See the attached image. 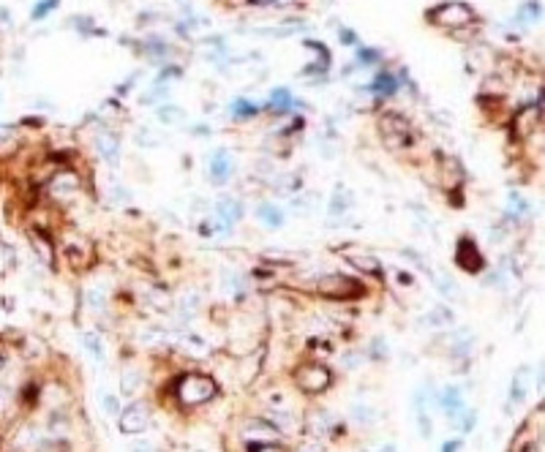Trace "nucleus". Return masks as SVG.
<instances>
[{
	"label": "nucleus",
	"mask_w": 545,
	"mask_h": 452,
	"mask_svg": "<svg viewBox=\"0 0 545 452\" xmlns=\"http://www.w3.org/2000/svg\"><path fill=\"white\" fill-rule=\"evenodd\" d=\"M9 140H14V131L9 125H0V145H6Z\"/></svg>",
	"instance_id": "39"
},
{
	"label": "nucleus",
	"mask_w": 545,
	"mask_h": 452,
	"mask_svg": "<svg viewBox=\"0 0 545 452\" xmlns=\"http://www.w3.org/2000/svg\"><path fill=\"white\" fill-rule=\"evenodd\" d=\"M131 452H156V450H153V444H150V441H140V444H134V447H131Z\"/></svg>",
	"instance_id": "40"
},
{
	"label": "nucleus",
	"mask_w": 545,
	"mask_h": 452,
	"mask_svg": "<svg viewBox=\"0 0 545 452\" xmlns=\"http://www.w3.org/2000/svg\"><path fill=\"white\" fill-rule=\"evenodd\" d=\"M431 322H434V324H450V322H453V311H450V308H437L434 316H431Z\"/></svg>",
	"instance_id": "33"
},
{
	"label": "nucleus",
	"mask_w": 545,
	"mask_h": 452,
	"mask_svg": "<svg viewBox=\"0 0 545 452\" xmlns=\"http://www.w3.org/2000/svg\"><path fill=\"white\" fill-rule=\"evenodd\" d=\"M140 387H142V371H137V368L120 371V392H123V395H137Z\"/></svg>",
	"instance_id": "23"
},
{
	"label": "nucleus",
	"mask_w": 545,
	"mask_h": 452,
	"mask_svg": "<svg viewBox=\"0 0 545 452\" xmlns=\"http://www.w3.org/2000/svg\"><path fill=\"white\" fill-rule=\"evenodd\" d=\"M11 267H14V248L0 243V276H6Z\"/></svg>",
	"instance_id": "28"
},
{
	"label": "nucleus",
	"mask_w": 545,
	"mask_h": 452,
	"mask_svg": "<svg viewBox=\"0 0 545 452\" xmlns=\"http://www.w3.org/2000/svg\"><path fill=\"white\" fill-rule=\"evenodd\" d=\"M6 363H9V360H6V354H3V351H0V371H3V368H6Z\"/></svg>",
	"instance_id": "43"
},
{
	"label": "nucleus",
	"mask_w": 545,
	"mask_h": 452,
	"mask_svg": "<svg viewBox=\"0 0 545 452\" xmlns=\"http://www.w3.org/2000/svg\"><path fill=\"white\" fill-rule=\"evenodd\" d=\"M137 145H140V147H159L156 134H153L150 128H140V131H137Z\"/></svg>",
	"instance_id": "32"
},
{
	"label": "nucleus",
	"mask_w": 545,
	"mask_h": 452,
	"mask_svg": "<svg viewBox=\"0 0 545 452\" xmlns=\"http://www.w3.org/2000/svg\"><path fill=\"white\" fill-rule=\"evenodd\" d=\"M251 452H286L281 444H273V441H264V444H251Z\"/></svg>",
	"instance_id": "36"
},
{
	"label": "nucleus",
	"mask_w": 545,
	"mask_h": 452,
	"mask_svg": "<svg viewBox=\"0 0 545 452\" xmlns=\"http://www.w3.org/2000/svg\"><path fill=\"white\" fill-rule=\"evenodd\" d=\"M28 237H30V245H33L35 256L44 261L47 267H52L55 264V248H52V240L44 235V232H38V229H30L28 232Z\"/></svg>",
	"instance_id": "15"
},
{
	"label": "nucleus",
	"mask_w": 545,
	"mask_h": 452,
	"mask_svg": "<svg viewBox=\"0 0 545 452\" xmlns=\"http://www.w3.org/2000/svg\"><path fill=\"white\" fill-rule=\"evenodd\" d=\"M347 261L352 267H357V270H363V273H371V276L382 273V261L376 259V256H369V254H347Z\"/></svg>",
	"instance_id": "22"
},
{
	"label": "nucleus",
	"mask_w": 545,
	"mask_h": 452,
	"mask_svg": "<svg viewBox=\"0 0 545 452\" xmlns=\"http://www.w3.org/2000/svg\"><path fill=\"white\" fill-rule=\"evenodd\" d=\"M349 417L357 425H373L376 422V409L369 406V403H354L352 409H349Z\"/></svg>",
	"instance_id": "25"
},
{
	"label": "nucleus",
	"mask_w": 545,
	"mask_h": 452,
	"mask_svg": "<svg viewBox=\"0 0 545 452\" xmlns=\"http://www.w3.org/2000/svg\"><path fill=\"white\" fill-rule=\"evenodd\" d=\"M93 145H96L99 156L104 158V161H109V164H118V156H120V140H118L112 131H96Z\"/></svg>",
	"instance_id": "13"
},
{
	"label": "nucleus",
	"mask_w": 545,
	"mask_h": 452,
	"mask_svg": "<svg viewBox=\"0 0 545 452\" xmlns=\"http://www.w3.org/2000/svg\"><path fill=\"white\" fill-rule=\"evenodd\" d=\"M215 215H218L221 229H232V226L243 218V205H240V199H235V196H221V199L215 202Z\"/></svg>",
	"instance_id": "10"
},
{
	"label": "nucleus",
	"mask_w": 545,
	"mask_h": 452,
	"mask_svg": "<svg viewBox=\"0 0 545 452\" xmlns=\"http://www.w3.org/2000/svg\"><path fill=\"white\" fill-rule=\"evenodd\" d=\"M257 218L262 221L264 229H281L283 226V210L279 205H270V202H262L259 208H257Z\"/></svg>",
	"instance_id": "18"
},
{
	"label": "nucleus",
	"mask_w": 545,
	"mask_h": 452,
	"mask_svg": "<svg viewBox=\"0 0 545 452\" xmlns=\"http://www.w3.org/2000/svg\"><path fill=\"white\" fill-rule=\"evenodd\" d=\"M88 305L93 308V311H101V308L106 305V295L101 286H90L88 289Z\"/></svg>",
	"instance_id": "29"
},
{
	"label": "nucleus",
	"mask_w": 545,
	"mask_h": 452,
	"mask_svg": "<svg viewBox=\"0 0 545 452\" xmlns=\"http://www.w3.org/2000/svg\"><path fill=\"white\" fill-rule=\"evenodd\" d=\"M224 289H240V281H237V276L235 273H224Z\"/></svg>",
	"instance_id": "38"
},
{
	"label": "nucleus",
	"mask_w": 545,
	"mask_h": 452,
	"mask_svg": "<svg viewBox=\"0 0 545 452\" xmlns=\"http://www.w3.org/2000/svg\"><path fill=\"white\" fill-rule=\"evenodd\" d=\"M439 406L442 412L447 414L450 419H458L463 412H466V403H463V390L458 387V384H447L444 390L439 392Z\"/></svg>",
	"instance_id": "9"
},
{
	"label": "nucleus",
	"mask_w": 545,
	"mask_h": 452,
	"mask_svg": "<svg viewBox=\"0 0 545 452\" xmlns=\"http://www.w3.org/2000/svg\"><path fill=\"white\" fill-rule=\"evenodd\" d=\"M177 400L183 406H199V403H208L210 398H215L218 387L210 376H202V373H189V376H180L177 382Z\"/></svg>",
	"instance_id": "1"
},
{
	"label": "nucleus",
	"mask_w": 545,
	"mask_h": 452,
	"mask_svg": "<svg viewBox=\"0 0 545 452\" xmlns=\"http://www.w3.org/2000/svg\"><path fill=\"white\" fill-rule=\"evenodd\" d=\"M529 387H532V371H529L527 366L518 368V371H515V376H512L510 395H507L510 406H518V403H524V400H527ZM510 406H507V409H510Z\"/></svg>",
	"instance_id": "14"
},
{
	"label": "nucleus",
	"mask_w": 545,
	"mask_h": 452,
	"mask_svg": "<svg viewBox=\"0 0 545 452\" xmlns=\"http://www.w3.org/2000/svg\"><path fill=\"white\" fill-rule=\"evenodd\" d=\"M417 428H420V436H428L434 434V428H431V417L425 414V412H417Z\"/></svg>",
	"instance_id": "34"
},
{
	"label": "nucleus",
	"mask_w": 545,
	"mask_h": 452,
	"mask_svg": "<svg viewBox=\"0 0 545 452\" xmlns=\"http://www.w3.org/2000/svg\"><path fill=\"white\" fill-rule=\"evenodd\" d=\"M510 210H515V213H527L529 205L518 196V193H510Z\"/></svg>",
	"instance_id": "37"
},
{
	"label": "nucleus",
	"mask_w": 545,
	"mask_h": 452,
	"mask_svg": "<svg viewBox=\"0 0 545 452\" xmlns=\"http://www.w3.org/2000/svg\"><path fill=\"white\" fill-rule=\"evenodd\" d=\"M57 3V0H41L38 6H35V11H33V19H41V17H47L50 11H52V6Z\"/></svg>",
	"instance_id": "35"
},
{
	"label": "nucleus",
	"mask_w": 545,
	"mask_h": 452,
	"mask_svg": "<svg viewBox=\"0 0 545 452\" xmlns=\"http://www.w3.org/2000/svg\"><path fill=\"white\" fill-rule=\"evenodd\" d=\"M199 305H202V297L196 295V292H186V295L177 300V311H180V319H193L196 311H199Z\"/></svg>",
	"instance_id": "24"
},
{
	"label": "nucleus",
	"mask_w": 545,
	"mask_h": 452,
	"mask_svg": "<svg viewBox=\"0 0 545 452\" xmlns=\"http://www.w3.org/2000/svg\"><path fill=\"white\" fill-rule=\"evenodd\" d=\"M235 112H254V106H248V104H243V101H237V104H235Z\"/></svg>",
	"instance_id": "42"
},
{
	"label": "nucleus",
	"mask_w": 545,
	"mask_h": 452,
	"mask_svg": "<svg viewBox=\"0 0 545 452\" xmlns=\"http://www.w3.org/2000/svg\"><path fill=\"white\" fill-rule=\"evenodd\" d=\"M235 169H237V161H235V156L229 150H215L213 158L208 161V174H210V180L215 186H224L229 177L235 174Z\"/></svg>",
	"instance_id": "6"
},
{
	"label": "nucleus",
	"mask_w": 545,
	"mask_h": 452,
	"mask_svg": "<svg viewBox=\"0 0 545 452\" xmlns=\"http://www.w3.org/2000/svg\"><path fill=\"white\" fill-rule=\"evenodd\" d=\"M295 382H298V387L303 392L319 395V392H325V390L330 387L333 373L322 366V363H308V366H300L298 371H295Z\"/></svg>",
	"instance_id": "2"
},
{
	"label": "nucleus",
	"mask_w": 545,
	"mask_h": 452,
	"mask_svg": "<svg viewBox=\"0 0 545 452\" xmlns=\"http://www.w3.org/2000/svg\"><path fill=\"white\" fill-rule=\"evenodd\" d=\"M456 264L461 270H466V273H480V270L485 267V259H483V254H480V248L475 245V240H469V237L458 240Z\"/></svg>",
	"instance_id": "7"
},
{
	"label": "nucleus",
	"mask_w": 545,
	"mask_h": 452,
	"mask_svg": "<svg viewBox=\"0 0 545 452\" xmlns=\"http://www.w3.org/2000/svg\"><path fill=\"white\" fill-rule=\"evenodd\" d=\"M267 422L279 431V434H292L295 428H298V419L292 412H279V409H273L270 414H267Z\"/></svg>",
	"instance_id": "21"
},
{
	"label": "nucleus",
	"mask_w": 545,
	"mask_h": 452,
	"mask_svg": "<svg viewBox=\"0 0 545 452\" xmlns=\"http://www.w3.org/2000/svg\"><path fill=\"white\" fill-rule=\"evenodd\" d=\"M431 278H434V283H437L439 295L453 297V300H456V297H458V286H456V281L450 278V276H444V273H431Z\"/></svg>",
	"instance_id": "26"
},
{
	"label": "nucleus",
	"mask_w": 545,
	"mask_h": 452,
	"mask_svg": "<svg viewBox=\"0 0 545 452\" xmlns=\"http://www.w3.org/2000/svg\"><path fill=\"white\" fill-rule=\"evenodd\" d=\"M279 3H286V0H279Z\"/></svg>",
	"instance_id": "44"
},
{
	"label": "nucleus",
	"mask_w": 545,
	"mask_h": 452,
	"mask_svg": "<svg viewBox=\"0 0 545 452\" xmlns=\"http://www.w3.org/2000/svg\"><path fill=\"white\" fill-rule=\"evenodd\" d=\"M85 346H88V351L93 354V360H99V363L106 360L104 344H101V338H99L96 332H85Z\"/></svg>",
	"instance_id": "27"
},
{
	"label": "nucleus",
	"mask_w": 545,
	"mask_h": 452,
	"mask_svg": "<svg viewBox=\"0 0 545 452\" xmlns=\"http://www.w3.org/2000/svg\"><path fill=\"white\" fill-rule=\"evenodd\" d=\"M428 19H431L434 25H439V28H450V30H456V28L469 25V19H472V9H469L466 3H444V6H439V9H434Z\"/></svg>",
	"instance_id": "3"
},
{
	"label": "nucleus",
	"mask_w": 545,
	"mask_h": 452,
	"mask_svg": "<svg viewBox=\"0 0 545 452\" xmlns=\"http://www.w3.org/2000/svg\"><path fill=\"white\" fill-rule=\"evenodd\" d=\"M156 120H159L161 125H167V128H175V125H180V123L186 120V112L175 104H164L156 109Z\"/></svg>",
	"instance_id": "20"
},
{
	"label": "nucleus",
	"mask_w": 545,
	"mask_h": 452,
	"mask_svg": "<svg viewBox=\"0 0 545 452\" xmlns=\"http://www.w3.org/2000/svg\"><path fill=\"white\" fill-rule=\"evenodd\" d=\"M352 205H354L352 191H347L344 186H338L333 193V199H330V205H327V215H330V218H335V215L341 218V215H347V213L352 210Z\"/></svg>",
	"instance_id": "17"
},
{
	"label": "nucleus",
	"mask_w": 545,
	"mask_h": 452,
	"mask_svg": "<svg viewBox=\"0 0 545 452\" xmlns=\"http://www.w3.org/2000/svg\"><path fill=\"white\" fill-rule=\"evenodd\" d=\"M50 196L52 199H60V202H66V199H71L74 193L79 191V177L74 172H60V174H55L52 180H50Z\"/></svg>",
	"instance_id": "11"
},
{
	"label": "nucleus",
	"mask_w": 545,
	"mask_h": 452,
	"mask_svg": "<svg viewBox=\"0 0 545 452\" xmlns=\"http://www.w3.org/2000/svg\"><path fill=\"white\" fill-rule=\"evenodd\" d=\"M289 104H292V96H289V90H283V87L273 90V96H270V106H273V109H286Z\"/></svg>",
	"instance_id": "31"
},
{
	"label": "nucleus",
	"mask_w": 545,
	"mask_h": 452,
	"mask_svg": "<svg viewBox=\"0 0 545 452\" xmlns=\"http://www.w3.org/2000/svg\"><path fill=\"white\" fill-rule=\"evenodd\" d=\"M180 349H183L189 357H196V360H205V357L210 354L208 341H205L202 335H196V332H183V335H180Z\"/></svg>",
	"instance_id": "16"
},
{
	"label": "nucleus",
	"mask_w": 545,
	"mask_h": 452,
	"mask_svg": "<svg viewBox=\"0 0 545 452\" xmlns=\"http://www.w3.org/2000/svg\"><path fill=\"white\" fill-rule=\"evenodd\" d=\"M101 409H104L109 417H118L120 414V400L112 392H101Z\"/></svg>",
	"instance_id": "30"
},
{
	"label": "nucleus",
	"mask_w": 545,
	"mask_h": 452,
	"mask_svg": "<svg viewBox=\"0 0 545 452\" xmlns=\"http://www.w3.org/2000/svg\"><path fill=\"white\" fill-rule=\"evenodd\" d=\"M147 422H150L147 406L145 403H131V406H125L123 412L118 414V431L125 436H137L147 428Z\"/></svg>",
	"instance_id": "4"
},
{
	"label": "nucleus",
	"mask_w": 545,
	"mask_h": 452,
	"mask_svg": "<svg viewBox=\"0 0 545 452\" xmlns=\"http://www.w3.org/2000/svg\"><path fill=\"white\" fill-rule=\"evenodd\" d=\"M317 289L322 295H330V297H349L363 292V286H360L357 281L347 278V276H338V273H330V276L319 278Z\"/></svg>",
	"instance_id": "5"
},
{
	"label": "nucleus",
	"mask_w": 545,
	"mask_h": 452,
	"mask_svg": "<svg viewBox=\"0 0 545 452\" xmlns=\"http://www.w3.org/2000/svg\"><path fill=\"white\" fill-rule=\"evenodd\" d=\"M333 422L335 419L330 412L319 409V412H311V414H308V431L322 439V436H327L330 431H333Z\"/></svg>",
	"instance_id": "19"
},
{
	"label": "nucleus",
	"mask_w": 545,
	"mask_h": 452,
	"mask_svg": "<svg viewBox=\"0 0 545 452\" xmlns=\"http://www.w3.org/2000/svg\"><path fill=\"white\" fill-rule=\"evenodd\" d=\"M243 439L248 441V447L251 444H264V441L279 439V431L267 419H248V425L243 428Z\"/></svg>",
	"instance_id": "12"
},
{
	"label": "nucleus",
	"mask_w": 545,
	"mask_h": 452,
	"mask_svg": "<svg viewBox=\"0 0 545 452\" xmlns=\"http://www.w3.org/2000/svg\"><path fill=\"white\" fill-rule=\"evenodd\" d=\"M379 131H382V137L387 140V145H393V147L409 145V125H406V120L398 118V115H385V118L379 120Z\"/></svg>",
	"instance_id": "8"
},
{
	"label": "nucleus",
	"mask_w": 545,
	"mask_h": 452,
	"mask_svg": "<svg viewBox=\"0 0 545 452\" xmlns=\"http://www.w3.org/2000/svg\"><path fill=\"white\" fill-rule=\"evenodd\" d=\"M458 450H461V441H447L442 452H458Z\"/></svg>",
	"instance_id": "41"
}]
</instances>
